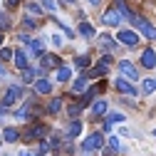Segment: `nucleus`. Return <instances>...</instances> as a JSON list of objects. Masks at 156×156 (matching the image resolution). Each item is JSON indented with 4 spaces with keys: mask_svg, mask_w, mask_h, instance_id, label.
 Wrapping results in <instances>:
<instances>
[{
    "mask_svg": "<svg viewBox=\"0 0 156 156\" xmlns=\"http://www.w3.org/2000/svg\"><path fill=\"white\" fill-rule=\"evenodd\" d=\"M35 92H37V94H50V92H52V82H47V80H35Z\"/></svg>",
    "mask_w": 156,
    "mask_h": 156,
    "instance_id": "13",
    "label": "nucleus"
},
{
    "mask_svg": "<svg viewBox=\"0 0 156 156\" xmlns=\"http://www.w3.org/2000/svg\"><path fill=\"white\" fill-rule=\"evenodd\" d=\"M3 114H5V107H0V116H3Z\"/></svg>",
    "mask_w": 156,
    "mask_h": 156,
    "instance_id": "38",
    "label": "nucleus"
},
{
    "mask_svg": "<svg viewBox=\"0 0 156 156\" xmlns=\"http://www.w3.org/2000/svg\"><path fill=\"white\" fill-rule=\"evenodd\" d=\"M10 27V17L8 15H0V30H8Z\"/></svg>",
    "mask_w": 156,
    "mask_h": 156,
    "instance_id": "30",
    "label": "nucleus"
},
{
    "mask_svg": "<svg viewBox=\"0 0 156 156\" xmlns=\"http://www.w3.org/2000/svg\"><path fill=\"white\" fill-rule=\"evenodd\" d=\"M109 65H112V57L107 55V57H102V60H99V65L92 69V74H107V72H109Z\"/></svg>",
    "mask_w": 156,
    "mask_h": 156,
    "instance_id": "11",
    "label": "nucleus"
},
{
    "mask_svg": "<svg viewBox=\"0 0 156 156\" xmlns=\"http://www.w3.org/2000/svg\"><path fill=\"white\" fill-rule=\"evenodd\" d=\"M87 3H89V5H94V8H97V5H99V0H87Z\"/></svg>",
    "mask_w": 156,
    "mask_h": 156,
    "instance_id": "37",
    "label": "nucleus"
},
{
    "mask_svg": "<svg viewBox=\"0 0 156 156\" xmlns=\"http://www.w3.org/2000/svg\"><path fill=\"white\" fill-rule=\"evenodd\" d=\"M32 77H35L32 69H23V80H25V82H32Z\"/></svg>",
    "mask_w": 156,
    "mask_h": 156,
    "instance_id": "32",
    "label": "nucleus"
},
{
    "mask_svg": "<svg viewBox=\"0 0 156 156\" xmlns=\"http://www.w3.org/2000/svg\"><path fill=\"white\" fill-rule=\"evenodd\" d=\"M30 50L35 52V55H45V40H30Z\"/></svg>",
    "mask_w": 156,
    "mask_h": 156,
    "instance_id": "16",
    "label": "nucleus"
},
{
    "mask_svg": "<svg viewBox=\"0 0 156 156\" xmlns=\"http://www.w3.org/2000/svg\"><path fill=\"white\" fill-rule=\"evenodd\" d=\"M42 69H52V67H60V57L57 55H42Z\"/></svg>",
    "mask_w": 156,
    "mask_h": 156,
    "instance_id": "10",
    "label": "nucleus"
},
{
    "mask_svg": "<svg viewBox=\"0 0 156 156\" xmlns=\"http://www.w3.org/2000/svg\"><path fill=\"white\" fill-rule=\"evenodd\" d=\"M3 139H5L8 144H12V141L20 139V131H17L15 126H5V129H3Z\"/></svg>",
    "mask_w": 156,
    "mask_h": 156,
    "instance_id": "12",
    "label": "nucleus"
},
{
    "mask_svg": "<svg viewBox=\"0 0 156 156\" xmlns=\"http://www.w3.org/2000/svg\"><path fill=\"white\" fill-rule=\"evenodd\" d=\"M141 65H144L146 69H154V67H156V52H154V50H144V55H141Z\"/></svg>",
    "mask_w": 156,
    "mask_h": 156,
    "instance_id": "9",
    "label": "nucleus"
},
{
    "mask_svg": "<svg viewBox=\"0 0 156 156\" xmlns=\"http://www.w3.org/2000/svg\"><path fill=\"white\" fill-rule=\"evenodd\" d=\"M23 25H25L27 30H35V27H37V25H40V23H37V20H35V17H32V15H25V17H23Z\"/></svg>",
    "mask_w": 156,
    "mask_h": 156,
    "instance_id": "22",
    "label": "nucleus"
},
{
    "mask_svg": "<svg viewBox=\"0 0 156 156\" xmlns=\"http://www.w3.org/2000/svg\"><path fill=\"white\" fill-rule=\"evenodd\" d=\"M45 134H47V126H45V124H35V122H32V124L27 126V131H25V139H27V141H32V139H42Z\"/></svg>",
    "mask_w": 156,
    "mask_h": 156,
    "instance_id": "3",
    "label": "nucleus"
},
{
    "mask_svg": "<svg viewBox=\"0 0 156 156\" xmlns=\"http://www.w3.org/2000/svg\"><path fill=\"white\" fill-rule=\"evenodd\" d=\"M0 45H3V35H0Z\"/></svg>",
    "mask_w": 156,
    "mask_h": 156,
    "instance_id": "40",
    "label": "nucleus"
},
{
    "mask_svg": "<svg viewBox=\"0 0 156 156\" xmlns=\"http://www.w3.org/2000/svg\"><path fill=\"white\" fill-rule=\"evenodd\" d=\"M40 3H42V8H45L47 12H55V10H57V3H55V0H40Z\"/></svg>",
    "mask_w": 156,
    "mask_h": 156,
    "instance_id": "27",
    "label": "nucleus"
},
{
    "mask_svg": "<svg viewBox=\"0 0 156 156\" xmlns=\"http://www.w3.org/2000/svg\"><path fill=\"white\" fill-rule=\"evenodd\" d=\"M60 109H62V99H52V102L47 104V112H50V114H55V112H60Z\"/></svg>",
    "mask_w": 156,
    "mask_h": 156,
    "instance_id": "25",
    "label": "nucleus"
},
{
    "mask_svg": "<svg viewBox=\"0 0 156 156\" xmlns=\"http://www.w3.org/2000/svg\"><path fill=\"white\" fill-rule=\"evenodd\" d=\"M84 87H87V80H84V77H80V80L72 84V92H74V94H77V92H84Z\"/></svg>",
    "mask_w": 156,
    "mask_h": 156,
    "instance_id": "23",
    "label": "nucleus"
},
{
    "mask_svg": "<svg viewBox=\"0 0 156 156\" xmlns=\"http://www.w3.org/2000/svg\"><path fill=\"white\" fill-rule=\"evenodd\" d=\"M119 69H122V74L126 77V80H134V82L139 80V69H136L129 60H122V62H119Z\"/></svg>",
    "mask_w": 156,
    "mask_h": 156,
    "instance_id": "8",
    "label": "nucleus"
},
{
    "mask_svg": "<svg viewBox=\"0 0 156 156\" xmlns=\"http://www.w3.org/2000/svg\"><path fill=\"white\" fill-rule=\"evenodd\" d=\"M154 136H156V129H154Z\"/></svg>",
    "mask_w": 156,
    "mask_h": 156,
    "instance_id": "42",
    "label": "nucleus"
},
{
    "mask_svg": "<svg viewBox=\"0 0 156 156\" xmlns=\"http://www.w3.org/2000/svg\"><path fill=\"white\" fill-rule=\"evenodd\" d=\"M65 3H74V0H65Z\"/></svg>",
    "mask_w": 156,
    "mask_h": 156,
    "instance_id": "41",
    "label": "nucleus"
},
{
    "mask_svg": "<svg viewBox=\"0 0 156 156\" xmlns=\"http://www.w3.org/2000/svg\"><path fill=\"white\" fill-rule=\"evenodd\" d=\"M131 23H134L136 27H139V30H141V32L149 37V40H156V27H151V25L144 20V17H136V15H134V20H131Z\"/></svg>",
    "mask_w": 156,
    "mask_h": 156,
    "instance_id": "6",
    "label": "nucleus"
},
{
    "mask_svg": "<svg viewBox=\"0 0 156 156\" xmlns=\"http://www.w3.org/2000/svg\"><path fill=\"white\" fill-rule=\"evenodd\" d=\"M156 92V77H149L144 80V94H154Z\"/></svg>",
    "mask_w": 156,
    "mask_h": 156,
    "instance_id": "19",
    "label": "nucleus"
},
{
    "mask_svg": "<svg viewBox=\"0 0 156 156\" xmlns=\"http://www.w3.org/2000/svg\"><path fill=\"white\" fill-rule=\"evenodd\" d=\"M102 144H104V139H102V134L97 131V134H89L87 139H84L82 149H84V151H94V149H102Z\"/></svg>",
    "mask_w": 156,
    "mask_h": 156,
    "instance_id": "4",
    "label": "nucleus"
},
{
    "mask_svg": "<svg viewBox=\"0 0 156 156\" xmlns=\"http://www.w3.org/2000/svg\"><path fill=\"white\" fill-rule=\"evenodd\" d=\"M12 55H15L12 50H0V62H5V60H10Z\"/></svg>",
    "mask_w": 156,
    "mask_h": 156,
    "instance_id": "31",
    "label": "nucleus"
},
{
    "mask_svg": "<svg viewBox=\"0 0 156 156\" xmlns=\"http://www.w3.org/2000/svg\"><path fill=\"white\" fill-rule=\"evenodd\" d=\"M82 134V122H72L69 124V136H80Z\"/></svg>",
    "mask_w": 156,
    "mask_h": 156,
    "instance_id": "24",
    "label": "nucleus"
},
{
    "mask_svg": "<svg viewBox=\"0 0 156 156\" xmlns=\"http://www.w3.org/2000/svg\"><path fill=\"white\" fill-rule=\"evenodd\" d=\"M12 57H15V65H17V69H27V57H25V52H23V50H17Z\"/></svg>",
    "mask_w": 156,
    "mask_h": 156,
    "instance_id": "15",
    "label": "nucleus"
},
{
    "mask_svg": "<svg viewBox=\"0 0 156 156\" xmlns=\"http://www.w3.org/2000/svg\"><path fill=\"white\" fill-rule=\"evenodd\" d=\"M114 87L119 89L122 94H129V97H136V87L126 80V77H116V82H114Z\"/></svg>",
    "mask_w": 156,
    "mask_h": 156,
    "instance_id": "7",
    "label": "nucleus"
},
{
    "mask_svg": "<svg viewBox=\"0 0 156 156\" xmlns=\"http://www.w3.org/2000/svg\"><path fill=\"white\" fill-rule=\"evenodd\" d=\"M104 112H107V102H104V99H99V102L92 104V114H94V116H102Z\"/></svg>",
    "mask_w": 156,
    "mask_h": 156,
    "instance_id": "17",
    "label": "nucleus"
},
{
    "mask_svg": "<svg viewBox=\"0 0 156 156\" xmlns=\"http://www.w3.org/2000/svg\"><path fill=\"white\" fill-rule=\"evenodd\" d=\"M17 156H40V154H37V151H27V149H25V151H20Z\"/></svg>",
    "mask_w": 156,
    "mask_h": 156,
    "instance_id": "35",
    "label": "nucleus"
},
{
    "mask_svg": "<svg viewBox=\"0 0 156 156\" xmlns=\"http://www.w3.org/2000/svg\"><path fill=\"white\" fill-rule=\"evenodd\" d=\"M20 3H23V0H8V8H17Z\"/></svg>",
    "mask_w": 156,
    "mask_h": 156,
    "instance_id": "36",
    "label": "nucleus"
},
{
    "mask_svg": "<svg viewBox=\"0 0 156 156\" xmlns=\"http://www.w3.org/2000/svg\"><path fill=\"white\" fill-rule=\"evenodd\" d=\"M122 17H124V15H122L119 8H112V10H107V12L102 15V23L109 25V27H114V25H119V23H122Z\"/></svg>",
    "mask_w": 156,
    "mask_h": 156,
    "instance_id": "2",
    "label": "nucleus"
},
{
    "mask_svg": "<svg viewBox=\"0 0 156 156\" xmlns=\"http://www.w3.org/2000/svg\"><path fill=\"white\" fill-rule=\"evenodd\" d=\"M124 119H126V116H124V114H122V112H112V114H109V116H107V122H104V129H109V126H112V124H122V122H124Z\"/></svg>",
    "mask_w": 156,
    "mask_h": 156,
    "instance_id": "14",
    "label": "nucleus"
},
{
    "mask_svg": "<svg viewBox=\"0 0 156 156\" xmlns=\"http://www.w3.org/2000/svg\"><path fill=\"white\" fill-rule=\"evenodd\" d=\"M69 77H72V69L69 67H60V69H57V82H67Z\"/></svg>",
    "mask_w": 156,
    "mask_h": 156,
    "instance_id": "20",
    "label": "nucleus"
},
{
    "mask_svg": "<svg viewBox=\"0 0 156 156\" xmlns=\"http://www.w3.org/2000/svg\"><path fill=\"white\" fill-rule=\"evenodd\" d=\"M50 149H60V136H52L50 139Z\"/></svg>",
    "mask_w": 156,
    "mask_h": 156,
    "instance_id": "34",
    "label": "nucleus"
},
{
    "mask_svg": "<svg viewBox=\"0 0 156 156\" xmlns=\"http://www.w3.org/2000/svg\"><path fill=\"white\" fill-rule=\"evenodd\" d=\"M50 42H52V45H57V47H60V45H62V35H57V32H55V35L50 37Z\"/></svg>",
    "mask_w": 156,
    "mask_h": 156,
    "instance_id": "33",
    "label": "nucleus"
},
{
    "mask_svg": "<svg viewBox=\"0 0 156 156\" xmlns=\"http://www.w3.org/2000/svg\"><path fill=\"white\" fill-rule=\"evenodd\" d=\"M116 40H119L122 45H126V47H136V45H139V35L131 32V30H119Z\"/></svg>",
    "mask_w": 156,
    "mask_h": 156,
    "instance_id": "1",
    "label": "nucleus"
},
{
    "mask_svg": "<svg viewBox=\"0 0 156 156\" xmlns=\"http://www.w3.org/2000/svg\"><path fill=\"white\" fill-rule=\"evenodd\" d=\"M20 97H23V89L17 87V84H12V87L5 92V97H3V107H12L17 99H20Z\"/></svg>",
    "mask_w": 156,
    "mask_h": 156,
    "instance_id": "5",
    "label": "nucleus"
},
{
    "mask_svg": "<svg viewBox=\"0 0 156 156\" xmlns=\"http://www.w3.org/2000/svg\"><path fill=\"white\" fill-rule=\"evenodd\" d=\"M0 74H5V69H3V65H0Z\"/></svg>",
    "mask_w": 156,
    "mask_h": 156,
    "instance_id": "39",
    "label": "nucleus"
},
{
    "mask_svg": "<svg viewBox=\"0 0 156 156\" xmlns=\"http://www.w3.org/2000/svg\"><path fill=\"white\" fill-rule=\"evenodd\" d=\"M25 10H27V15H37V17H40L45 8H42V5H37V3H27V5H25Z\"/></svg>",
    "mask_w": 156,
    "mask_h": 156,
    "instance_id": "18",
    "label": "nucleus"
},
{
    "mask_svg": "<svg viewBox=\"0 0 156 156\" xmlns=\"http://www.w3.org/2000/svg\"><path fill=\"white\" fill-rule=\"evenodd\" d=\"M74 62H77V67H82V69H84V67L89 65V57H87V55H82V57H77Z\"/></svg>",
    "mask_w": 156,
    "mask_h": 156,
    "instance_id": "28",
    "label": "nucleus"
},
{
    "mask_svg": "<svg viewBox=\"0 0 156 156\" xmlns=\"http://www.w3.org/2000/svg\"><path fill=\"white\" fill-rule=\"evenodd\" d=\"M109 149H112V151H119V149H122V144H119L116 136H112V139H109Z\"/></svg>",
    "mask_w": 156,
    "mask_h": 156,
    "instance_id": "29",
    "label": "nucleus"
},
{
    "mask_svg": "<svg viewBox=\"0 0 156 156\" xmlns=\"http://www.w3.org/2000/svg\"><path fill=\"white\" fill-rule=\"evenodd\" d=\"M80 30H82V35H84V37H94V30H92V25H89V23H82V25H80Z\"/></svg>",
    "mask_w": 156,
    "mask_h": 156,
    "instance_id": "26",
    "label": "nucleus"
},
{
    "mask_svg": "<svg viewBox=\"0 0 156 156\" xmlns=\"http://www.w3.org/2000/svg\"><path fill=\"white\" fill-rule=\"evenodd\" d=\"M99 47L102 50H112L114 47V40H112L109 35H99Z\"/></svg>",
    "mask_w": 156,
    "mask_h": 156,
    "instance_id": "21",
    "label": "nucleus"
}]
</instances>
